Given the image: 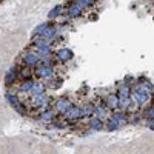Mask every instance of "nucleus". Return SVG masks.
<instances>
[{
  "instance_id": "f257e3e1",
  "label": "nucleus",
  "mask_w": 154,
  "mask_h": 154,
  "mask_svg": "<svg viewBox=\"0 0 154 154\" xmlns=\"http://www.w3.org/2000/svg\"><path fill=\"white\" fill-rule=\"evenodd\" d=\"M35 75L40 77V79H49L51 75H53V68H51L49 65H40L37 69H35Z\"/></svg>"
},
{
  "instance_id": "f03ea898",
  "label": "nucleus",
  "mask_w": 154,
  "mask_h": 154,
  "mask_svg": "<svg viewBox=\"0 0 154 154\" xmlns=\"http://www.w3.org/2000/svg\"><path fill=\"white\" fill-rule=\"evenodd\" d=\"M38 62H40V56L37 53H28L23 56V63L28 66H34V65H38Z\"/></svg>"
},
{
  "instance_id": "7ed1b4c3",
  "label": "nucleus",
  "mask_w": 154,
  "mask_h": 154,
  "mask_svg": "<svg viewBox=\"0 0 154 154\" xmlns=\"http://www.w3.org/2000/svg\"><path fill=\"white\" fill-rule=\"evenodd\" d=\"M56 59L59 62H68V60L72 59V51L68 49V48H62V49H59L56 53Z\"/></svg>"
},
{
  "instance_id": "20e7f679",
  "label": "nucleus",
  "mask_w": 154,
  "mask_h": 154,
  "mask_svg": "<svg viewBox=\"0 0 154 154\" xmlns=\"http://www.w3.org/2000/svg\"><path fill=\"white\" fill-rule=\"evenodd\" d=\"M6 99H8V102H9V103L12 105V106H14L19 112H25V106H23V103H22V102L19 100V97L17 96H14V94H6Z\"/></svg>"
},
{
  "instance_id": "39448f33",
  "label": "nucleus",
  "mask_w": 154,
  "mask_h": 154,
  "mask_svg": "<svg viewBox=\"0 0 154 154\" xmlns=\"http://www.w3.org/2000/svg\"><path fill=\"white\" fill-rule=\"evenodd\" d=\"M82 6L77 3V2H74L69 8H68V14H69V17H79L80 14H82Z\"/></svg>"
},
{
  "instance_id": "423d86ee",
  "label": "nucleus",
  "mask_w": 154,
  "mask_h": 154,
  "mask_svg": "<svg viewBox=\"0 0 154 154\" xmlns=\"http://www.w3.org/2000/svg\"><path fill=\"white\" fill-rule=\"evenodd\" d=\"M19 75V71L16 69V68H12V69H9L8 72H6V77H5V83L6 85H12L14 83V80H16V77Z\"/></svg>"
},
{
  "instance_id": "0eeeda50",
  "label": "nucleus",
  "mask_w": 154,
  "mask_h": 154,
  "mask_svg": "<svg viewBox=\"0 0 154 154\" xmlns=\"http://www.w3.org/2000/svg\"><path fill=\"white\" fill-rule=\"evenodd\" d=\"M31 93H32V96L43 94V93H45V83L35 82V80H34V85H32V88H31Z\"/></svg>"
},
{
  "instance_id": "6e6552de",
  "label": "nucleus",
  "mask_w": 154,
  "mask_h": 154,
  "mask_svg": "<svg viewBox=\"0 0 154 154\" xmlns=\"http://www.w3.org/2000/svg\"><path fill=\"white\" fill-rule=\"evenodd\" d=\"M32 85H34V80L32 79H26V80L22 82V85L19 86V89H20L22 93H28V91H31Z\"/></svg>"
},
{
  "instance_id": "1a4fd4ad",
  "label": "nucleus",
  "mask_w": 154,
  "mask_h": 154,
  "mask_svg": "<svg viewBox=\"0 0 154 154\" xmlns=\"http://www.w3.org/2000/svg\"><path fill=\"white\" fill-rule=\"evenodd\" d=\"M69 106H71V105H69V102H68L66 99H60V100L57 102V105H56L57 111H60V112H65Z\"/></svg>"
},
{
  "instance_id": "9d476101",
  "label": "nucleus",
  "mask_w": 154,
  "mask_h": 154,
  "mask_svg": "<svg viewBox=\"0 0 154 154\" xmlns=\"http://www.w3.org/2000/svg\"><path fill=\"white\" fill-rule=\"evenodd\" d=\"M60 12H62V6L59 5V6H56L53 11L49 12V19H54V17H57V16L60 14Z\"/></svg>"
},
{
  "instance_id": "9b49d317",
  "label": "nucleus",
  "mask_w": 154,
  "mask_h": 154,
  "mask_svg": "<svg viewBox=\"0 0 154 154\" xmlns=\"http://www.w3.org/2000/svg\"><path fill=\"white\" fill-rule=\"evenodd\" d=\"M75 2L83 8V6H91V5L94 3V0H75Z\"/></svg>"
}]
</instances>
